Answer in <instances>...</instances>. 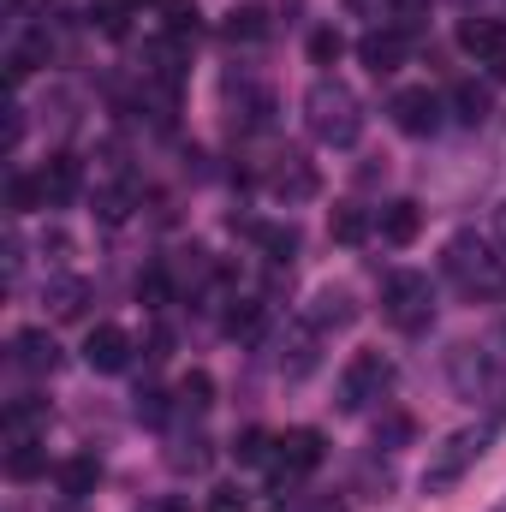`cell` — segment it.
Here are the masks:
<instances>
[{"label":"cell","instance_id":"1","mask_svg":"<svg viewBox=\"0 0 506 512\" xmlns=\"http://www.w3.org/2000/svg\"><path fill=\"white\" fill-rule=\"evenodd\" d=\"M506 429L501 411H489V417H477V423H465V429H453L435 453H429V465H423V495H453L477 465H483V453L495 447V435Z\"/></svg>","mask_w":506,"mask_h":512},{"label":"cell","instance_id":"2","mask_svg":"<svg viewBox=\"0 0 506 512\" xmlns=\"http://www.w3.org/2000/svg\"><path fill=\"white\" fill-rule=\"evenodd\" d=\"M304 126H310V137L322 149H352L364 137V102H358V90L340 84V78H316L304 90Z\"/></svg>","mask_w":506,"mask_h":512},{"label":"cell","instance_id":"3","mask_svg":"<svg viewBox=\"0 0 506 512\" xmlns=\"http://www.w3.org/2000/svg\"><path fill=\"white\" fill-rule=\"evenodd\" d=\"M441 274H447L465 298H477V304L506 298V262L489 251V239H483V233H453V239H447V251H441Z\"/></svg>","mask_w":506,"mask_h":512},{"label":"cell","instance_id":"4","mask_svg":"<svg viewBox=\"0 0 506 512\" xmlns=\"http://www.w3.org/2000/svg\"><path fill=\"white\" fill-rule=\"evenodd\" d=\"M381 322L399 334H423L435 322V280L423 268H393L381 274Z\"/></svg>","mask_w":506,"mask_h":512},{"label":"cell","instance_id":"5","mask_svg":"<svg viewBox=\"0 0 506 512\" xmlns=\"http://www.w3.org/2000/svg\"><path fill=\"white\" fill-rule=\"evenodd\" d=\"M322 459H328V441H322V429H286V435L274 441V459H268L262 471H268L274 495L286 501V489H292L298 477H310Z\"/></svg>","mask_w":506,"mask_h":512},{"label":"cell","instance_id":"6","mask_svg":"<svg viewBox=\"0 0 506 512\" xmlns=\"http://www.w3.org/2000/svg\"><path fill=\"white\" fill-rule=\"evenodd\" d=\"M387 387H393V364H387V352H376V346H370V352H352L346 370H340V399H334V405H340L346 417H358V411L376 405Z\"/></svg>","mask_w":506,"mask_h":512},{"label":"cell","instance_id":"7","mask_svg":"<svg viewBox=\"0 0 506 512\" xmlns=\"http://www.w3.org/2000/svg\"><path fill=\"white\" fill-rule=\"evenodd\" d=\"M387 114H393V126L405 131V137H435V131H441V114H447V102H441L429 84H411V90H393Z\"/></svg>","mask_w":506,"mask_h":512},{"label":"cell","instance_id":"8","mask_svg":"<svg viewBox=\"0 0 506 512\" xmlns=\"http://www.w3.org/2000/svg\"><path fill=\"white\" fill-rule=\"evenodd\" d=\"M262 185L280 197V203H310L316 191H322V173L298 155V149H280L274 161H268V173H262Z\"/></svg>","mask_w":506,"mask_h":512},{"label":"cell","instance_id":"9","mask_svg":"<svg viewBox=\"0 0 506 512\" xmlns=\"http://www.w3.org/2000/svg\"><path fill=\"white\" fill-rule=\"evenodd\" d=\"M322 340H328V334H322L310 316L292 322V328L280 334V376H286V382H304V376L322 364Z\"/></svg>","mask_w":506,"mask_h":512},{"label":"cell","instance_id":"10","mask_svg":"<svg viewBox=\"0 0 506 512\" xmlns=\"http://www.w3.org/2000/svg\"><path fill=\"white\" fill-rule=\"evenodd\" d=\"M405 54H411V36H405V24H381V30H364L358 36V60H364V72H399L405 66Z\"/></svg>","mask_w":506,"mask_h":512},{"label":"cell","instance_id":"11","mask_svg":"<svg viewBox=\"0 0 506 512\" xmlns=\"http://www.w3.org/2000/svg\"><path fill=\"white\" fill-rule=\"evenodd\" d=\"M84 364H90L96 376H120L131 364V334L120 322H96V328L84 334Z\"/></svg>","mask_w":506,"mask_h":512},{"label":"cell","instance_id":"12","mask_svg":"<svg viewBox=\"0 0 506 512\" xmlns=\"http://www.w3.org/2000/svg\"><path fill=\"white\" fill-rule=\"evenodd\" d=\"M447 382H453V393L459 399H489V352L483 346H453L447 352Z\"/></svg>","mask_w":506,"mask_h":512},{"label":"cell","instance_id":"13","mask_svg":"<svg viewBox=\"0 0 506 512\" xmlns=\"http://www.w3.org/2000/svg\"><path fill=\"white\" fill-rule=\"evenodd\" d=\"M376 233H381V245H393V251L417 245V233H423V203H411V197L381 203L376 209Z\"/></svg>","mask_w":506,"mask_h":512},{"label":"cell","instance_id":"14","mask_svg":"<svg viewBox=\"0 0 506 512\" xmlns=\"http://www.w3.org/2000/svg\"><path fill=\"white\" fill-rule=\"evenodd\" d=\"M12 364H18L24 376H54V370H60L54 334H48V328H18V334H12Z\"/></svg>","mask_w":506,"mask_h":512},{"label":"cell","instance_id":"15","mask_svg":"<svg viewBox=\"0 0 506 512\" xmlns=\"http://www.w3.org/2000/svg\"><path fill=\"white\" fill-rule=\"evenodd\" d=\"M459 48L477 60V66H495V60H506V24L501 18H459Z\"/></svg>","mask_w":506,"mask_h":512},{"label":"cell","instance_id":"16","mask_svg":"<svg viewBox=\"0 0 506 512\" xmlns=\"http://www.w3.org/2000/svg\"><path fill=\"white\" fill-rule=\"evenodd\" d=\"M304 316H310L322 334H346V328L358 322V298H352V286H322Z\"/></svg>","mask_w":506,"mask_h":512},{"label":"cell","instance_id":"17","mask_svg":"<svg viewBox=\"0 0 506 512\" xmlns=\"http://www.w3.org/2000/svg\"><path fill=\"white\" fill-rule=\"evenodd\" d=\"M42 304H48L54 322H78V316L90 310V280H84V274H54V280L42 286Z\"/></svg>","mask_w":506,"mask_h":512},{"label":"cell","instance_id":"18","mask_svg":"<svg viewBox=\"0 0 506 512\" xmlns=\"http://www.w3.org/2000/svg\"><path fill=\"white\" fill-rule=\"evenodd\" d=\"M36 179H42V191H48V209H66V203L84 191V167H78V155H54Z\"/></svg>","mask_w":506,"mask_h":512},{"label":"cell","instance_id":"19","mask_svg":"<svg viewBox=\"0 0 506 512\" xmlns=\"http://www.w3.org/2000/svg\"><path fill=\"white\" fill-rule=\"evenodd\" d=\"M447 108H453V120H459V126L477 131L489 114H495V90H489V84H477V78H465V84H453V90H447Z\"/></svg>","mask_w":506,"mask_h":512},{"label":"cell","instance_id":"20","mask_svg":"<svg viewBox=\"0 0 506 512\" xmlns=\"http://www.w3.org/2000/svg\"><path fill=\"white\" fill-rule=\"evenodd\" d=\"M36 477H48V447L30 435V441H12L6 447V483H36Z\"/></svg>","mask_w":506,"mask_h":512},{"label":"cell","instance_id":"21","mask_svg":"<svg viewBox=\"0 0 506 512\" xmlns=\"http://www.w3.org/2000/svg\"><path fill=\"white\" fill-rule=\"evenodd\" d=\"M221 36H227L233 48H256V42H268V12H262V6H233V12L221 18Z\"/></svg>","mask_w":506,"mask_h":512},{"label":"cell","instance_id":"22","mask_svg":"<svg viewBox=\"0 0 506 512\" xmlns=\"http://www.w3.org/2000/svg\"><path fill=\"white\" fill-rule=\"evenodd\" d=\"M370 233H376V215L358 209V203H340V209L328 215V239H334V245H364Z\"/></svg>","mask_w":506,"mask_h":512},{"label":"cell","instance_id":"23","mask_svg":"<svg viewBox=\"0 0 506 512\" xmlns=\"http://www.w3.org/2000/svg\"><path fill=\"white\" fill-rule=\"evenodd\" d=\"M42 423H48V399L24 393V399H12V405H6V441H30Z\"/></svg>","mask_w":506,"mask_h":512},{"label":"cell","instance_id":"24","mask_svg":"<svg viewBox=\"0 0 506 512\" xmlns=\"http://www.w3.org/2000/svg\"><path fill=\"white\" fill-rule=\"evenodd\" d=\"M96 483H102V459L96 453H72L66 465H60V495H96Z\"/></svg>","mask_w":506,"mask_h":512},{"label":"cell","instance_id":"25","mask_svg":"<svg viewBox=\"0 0 506 512\" xmlns=\"http://www.w3.org/2000/svg\"><path fill=\"white\" fill-rule=\"evenodd\" d=\"M209 405H215V376H209V370H185L179 387H173V411H191V417H197V411H209Z\"/></svg>","mask_w":506,"mask_h":512},{"label":"cell","instance_id":"26","mask_svg":"<svg viewBox=\"0 0 506 512\" xmlns=\"http://www.w3.org/2000/svg\"><path fill=\"white\" fill-rule=\"evenodd\" d=\"M161 24H167V36L173 42H197V30H203V12H197V0H161Z\"/></svg>","mask_w":506,"mask_h":512},{"label":"cell","instance_id":"27","mask_svg":"<svg viewBox=\"0 0 506 512\" xmlns=\"http://www.w3.org/2000/svg\"><path fill=\"white\" fill-rule=\"evenodd\" d=\"M256 251L268 256V262H292V256H298V227H292V221H286V227H280V221H262V227H256Z\"/></svg>","mask_w":506,"mask_h":512},{"label":"cell","instance_id":"28","mask_svg":"<svg viewBox=\"0 0 506 512\" xmlns=\"http://www.w3.org/2000/svg\"><path fill=\"white\" fill-rule=\"evenodd\" d=\"M6 203H12V215H36V209H48V191H42V179L12 173L6 179Z\"/></svg>","mask_w":506,"mask_h":512},{"label":"cell","instance_id":"29","mask_svg":"<svg viewBox=\"0 0 506 512\" xmlns=\"http://www.w3.org/2000/svg\"><path fill=\"white\" fill-rule=\"evenodd\" d=\"M131 185H108V191H96V221L102 227H126V215H131Z\"/></svg>","mask_w":506,"mask_h":512},{"label":"cell","instance_id":"30","mask_svg":"<svg viewBox=\"0 0 506 512\" xmlns=\"http://www.w3.org/2000/svg\"><path fill=\"white\" fill-rule=\"evenodd\" d=\"M304 54H310V66H340V54H346V36H340L334 24H322V30H310Z\"/></svg>","mask_w":506,"mask_h":512},{"label":"cell","instance_id":"31","mask_svg":"<svg viewBox=\"0 0 506 512\" xmlns=\"http://www.w3.org/2000/svg\"><path fill=\"white\" fill-rule=\"evenodd\" d=\"M137 304L143 310H161V304H173V274L155 262V268H143V280H137Z\"/></svg>","mask_w":506,"mask_h":512},{"label":"cell","instance_id":"32","mask_svg":"<svg viewBox=\"0 0 506 512\" xmlns=\"http://www.w3.org/2000/svg\"><path fill=\"white\" fill-rule=\"evenodd\" d=\"M221 328H227V340H239V346H245V340H256V334H262V304H256V298H245V304H233Z\"/></svg>","mask_w":506,"mask_h":512},{"label":"cell","instance_id":"33","mask_svg":"<svg viewBox=\"0 0 506 512\" xmlns=\"http://www.w3.org/2000/svg\"><path fill=\"white\" fill-rule=\"evenodd\" d=\"M411 435H417V423H411L405 411H387V417H376V447H381V453H399Z\"/></svg>","mask_w":506,"mask_h":512},{"label":"cell","instance_id":"34","mask_svg":"<svg viewBox=\"0 0 506 512\" xmlns=\"http://www.w3.org/2000/svg\"><path fill=\"white\" fill-rule=\"evenodd\" d=\"M274 441H280V435H268V429H245V435L233 441V459H239V465H268V459H274Z\"/></svg>","mask_w":506,"mask_h":512},{"label":"cell","instance_id":"35","mask_svg":"<svg viewBox=\"0 0 506 512\" xmlns=\"http://www.w3.org/2000/svg\"><path fill=\"white\" fill-rule=\"evenodd\" d=\"M131 12H137L131 0H96V6H90V24H96L102 36H126V18H131Z\"/></svg>","mask_w":506,"mask_h":512},{"label":"cell","instance_id":"36","mask_svg":"<svg viewBox=\"0 0 506 512\" xmlns=\"http://www.w3.org/2000/svg\"><path fill=\"white\" fill-rule=\"evenodd\" d=\"M167 465H173V471H209V441H203V435H191V441H173Z\"/></svg>","mask_w":506,"mask_h":512},{"label":"cell","instance_id":"37","mask_svg":"<svg viewBox=\"0 0 506 512\" xmlns=\"http://www.w3.org/2000/svg\"><path fill=\"white\" fill-rule=\"evenodd\" d=\"M131 411H137L143 423H161V417L173 411V399H167L161 387H137V405H131Z\"/></svg>","mask_w":506,"mask_h":512},{"label":"cell","instance_id":"38","mask_svg":"<svg viewBox=\"0 0 506 512\" xmlns=\"http://www.w3.org/2000/svg\"><path fill=\"white\" fill-rule=\"evenodd\" d=\"M209 512H251V501H245L239 483H215L209 489Z\"/></svg>","mask_w":506,"mask_h":512},{"label":"cell","instance_id":"39","mask_svg":"<svg viewBox=\"0 0 506 512\" xmlns=\"http://www.w3.org/2000/svg\"><path fill=\"white\" fill-rule=\"evenodd\" d=\"M358 483H364L370 495H387V489H393V471H387V465H376V459H364V471H358Z\"/></svg>","mask_w":506,"mask_h":512},{"label":"cell","instance_id":"40","mask_svg":"<svg viewBox=\"0 0 506 512\" xmlns=\"http://www.w3.org/2000/svg\"><path fill=\"white\" fill-rule=\"evenodd\" d=\"M66 251H72V239H66L60 227H48V233H42V256H54V262H66Z\"/></svg>","mask_w":506,"mask_h":512},{"label":"cell","instance_id":"41","mask_svg":"<svg viewBox=\"0 0 506 512\" xmlns=\"http://www.w3.org/2000/svg\"><path fill=\"white\" fill-rule=\"evenodd\" d=\"M24 143V108H6V155Z\"/></svg>","mask_w":506,"mask_h":512},{"label":"cell","instance_id":"42","mask_svg":"<svg viewBox=\"0 0 506 512\" xmlns=\"http://www.w3.org/2000/svg\"><path fill=\"white\" fill-rule=\"evenodd\" d=\"M298 512H352V507H346L340 495H316V501H304Z\"/></svg>","mask_w":506,"mask_h":512},{"label":"cell","instance_id":"43","mask_svg":"<svg viewBox=\"0 0 506 512\" xmlns=\"http://www.w3.org/2000/svg\"><path fill=\"white\" fill-rule=\"evenodd\" d=\"M149 512H191V507H185V501H173V495H167V501H155V507H149Z\"/></svg>","mask_w":506,"mask_h":512},{"label":"cell","instance_id":"44","mask_svg":"<svg viewBox=\"0 0 506 512\" xmlns=\"http://www.w3.org/2000/svg\"><path fill=\"white\" fill-rule=\"evenodd\" d=\"M495 239H501V245H506V203H501V209H495Z\"/></svg>","mask_w":506,"mask_h":512},{"label":"cell","instance_id":"45","mask_svg":"<svg viewBox=\"0 0 506 512\" xmlns=\"http://www.w3.org/2000/svg\"><path fill=\"white\" fill-rule=\"evenodd\" d=\"M489 512H506V495H501V501H495V507H489Z\"/></svg>","mask_w":506,"mask_h":512},{"label":"cell","instance_id":"46","mask_svg":"<svg viewBox=\"0 0 506 512\" xmlns=\"http://www.w3.org/2000/svg\"><path fill=\"white\" fill-rule=\"evenodd\" d=\"M12 6H24V0H12Z\"/></svg>","mask_w":506,"mask_h":512},{"label":"cell","instance_id":"47","mask_svg":"<svg viewBox=\"0 0 506 512\" xmlns=\"http://www.w3.org/2000/svg\"><path fill=\"white\" fill-rule=\"evenodd\" d=\"M131 6H143V0H131Z\"/></svg>","mask_w":506,"mask_h":512}]
</instances>
